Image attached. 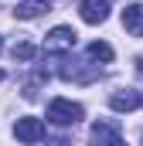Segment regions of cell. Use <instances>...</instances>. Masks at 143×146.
<instances>
[{
  "label": "cell",
  "instance_id": "obj_12",
  "mask_svg": "<svg viewBox=\"0 0 143 146\" xmlns=\"http://www.w3.org/2000/svg\"><path fill=\"white\" fill-rule=\"evenodd\" d=\"M136 72L143 75V54H140V58H136Z\"/></svg>",
  "mask_w": 143,
  "mask_h": 146
},
{
  "label": "cell",
  "instance_id": "obj_13",
  "mask_svg": "<svg viewBox=\"0 0 143 146\" xmlns=\"http://www.w3.org/2000/svg\"><path fill=\"white\" fill-rule=\"evenodd\" d=\"M0 51H3V41H0Z\"/></svg>",
  "mask_w": 143,
  "mask_h": 146
},
{
  "label": "cell",
  "instance_id": "obj_7",
  "mask_svg": "<svg viewBox=\"0 0 143 146\" xmlns=\"http://www.w3.org/2000/svg\"><path fill=\"white\" fill-rule=\"evenodd\" d=\"M123 27L133 37H143V3H130L123 10Z\"/></svg>",
  "mask_w": 143,
  "mask_h": 146
},
{
  "label": "cell",
  "instance_id": "obj_1",
  "mask_svg": "<svg viewBox=\"0 0 143 146\" xmlns=\"http://www.w3.org/2000/svg\"><path fill=\"white\" fill-rule=\"evenodd\" d=\"M82 115H85V109L72 99H51V106H48V122H55V126H75V122H82Z\"/></svg>",
  "mask_w": 143,
  "mask_h": 146
},
{
  "label": "cell",
  "instance_id": "obj_14",
  "mask_svg": "<svg viewBox=\"0 0 143 146\" xmlns=\"http://www.w3.org/2000/svg\"><path fill=\"white\" fill-rule=\"evenodd\" d=\"M41 3H51V0H41Z\"/></svg>",
  "mask_w": 143,
  "mask_h": 146
},
{
  "label": "cell",
  "instance_id": "obj_6",
  "mask_svg": "<svg viewBox=\"0 0 143 146\" xmlns=\"http://www.w3.org/2000/svg\"><path fill=\"white\" fill-rule=\"evenodd\" d=\"M82 21L85 24H102L109 17V0H82Z\"/></svg>",
  "mask_w": 143,
  "mask_h": 146
},
{
  "label": "cell",
  "instance_id": "obj_2",
  "mask_svg": "<svg viewBox=\"0 0 143 146\" xmlns=\"http://www.w3.org/2000/svg\"><path fill=\"white\" fill-rule=\"evenodd\" d=\"M14 136H17L21 143L34 146V143L44 139V122H41L37 115H21V119L14 122Z\"/></svg>",
  "mask_w": 143,
  "mask_h": 146
},
{
  "label": "cell",
  "instance_id": "obj_4",
  "mask_svg": "<svg viewBox=\"0 0 143 146\" xmlns=\"http://www.w3.org/2000/svg\"><path fill=\"white\" fill-rule=\"evenodd\" d=\"M89 143L92 146H126V139L119 136L116 122H96L89 129Z\"/></svg>",
  "mask_w": 143,
  "mask_h": 146
},
{
  "label": "cell",
  "instance_id": "obj_5",
  "mask_svg": "<svg viewBox=\"0 0 143 146\" xmlns=\"http://www.w3.org/2000/svg\"><path fill=\"white\" fill-rule=\"evenodd\" d=\"M109 106L116 112H133L136 106H143V95L136 88H116V92L109 95Z\"/></svg>",
  "mask_w": 143,
  "mask_h": 146
},
{
  "label": "cell",
  "instance_id": "obj_10",
  "mask_svg": "<svg viewBox=\"0 0 143 146\" xmlns=\"http://www.w3.org/2000/svg\"><path fill=\"white\" fill-rule=\"evenodd\" d=\"M89 58L92 61H112V48H109L106 41H92L89 44Z\"/></svg>",
  "mask_w": 143,
  "mask_h": 146
},
{
  "label": "cell",
  "instance_id": "obj_9",
  "mask_svg": "<svg viewBox=\"0 0 143 146\" xmlns=\"http://www.w3.org/2000/svg\"><path fill=\"white\" fill-rule=\"evenodd\" d=\"M10 54H14V61H34V58H37V44H31V41H17V44L10 48Z\"/></svg>",
  "mask_w": 143,
  "mask_h": 146
},
{
  "label": "cell",
  "instance_id": "obj_3",
  "mask_svg": "<svg viewBox=\"0 0 143 146\" xmlns=\"http://www.w3.org/2000/svg\"><path fill=\"white\" fill-rule=\"evenodd\" d=\"M75 31H72V27H65V24H61V27H55V31H51V34L44 37V51H48V54H55V58H58V54H68L72 48H75Z\"/></svg>",
  "mask_w": 143,
  "mask_h": 146
},
{
  "label": "cell",
  "instance_id": "obj_15",
  "mask_svg": "<svg viewBox=\"0 0 143 146\" xmlns=\"http://www.w3.org/2000/svg\"><path fill=\"white\" fill-rule=\"evenodd\" d=\"M0 82H3V72H0Z\"/></svg>",
  "mask_w": 143,
  "mask_h": 146
},
{
  "label": "cell",
  "instance_id": "obj_8",
  "mask_svg": "<svg viewBox=\"0 0 143 146\" xmlns=\"http://www.w3.org/2000/svg\"><path fill=\"white\" fill-rule=\"evenodd\" d=\"M41 10L48 14V3H41V0H24V3H17V10H14V14H17L21 21H31V17H37Z\"/></svg>",
  "mask_w": 143,
  "mask_h": 146
},
{
  "label": "cell",
  "instance_id": "obj_11",
  "mask_svg": "<svg viewBox=\"0 0 143 146\" xmlns=\"http://www.w3.org/2000/svg\"><path fill=\"white\" fill-rule=\"evenodd\" d=\"M44 146H72V143H68V139H65V136H58V139H48V143H44Z\"/></svg>",
  "mask_w": 143,
  "mask_h": 146
}]
</instances>
